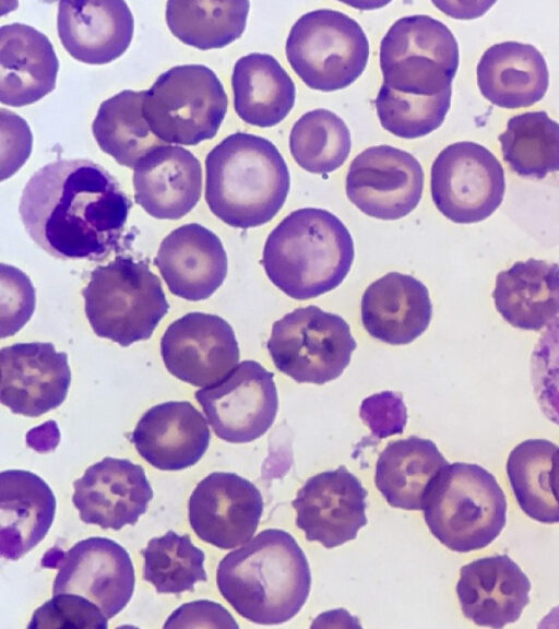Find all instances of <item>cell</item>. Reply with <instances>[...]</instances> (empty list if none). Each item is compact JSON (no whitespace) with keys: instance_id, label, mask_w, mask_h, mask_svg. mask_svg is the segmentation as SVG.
<instances>
[{"instance_id":"obj_1","label":"cell","mask_w":559,"mask_h":629,"mask_svg":"<svg viewBox=\"0 0 559 629\" xmlns=\"http://www.w3.org/2000/svg\"><path fill=\"white\" fill-rule=\"evenodd\" d=\"M131 203L90 159H58L26 182L19 204L34 242L58 259L102 260L120 240Z\"/></svg>"},{"instance_id":"obj_2","label":"cell","mask_w":559,"mask_h":629,"mask_svg":"<svg viewBox=\"0 0 559 629\" xmlns=\"http://www.w3.org/2000/svg\"><path fill=\"white\" fill-rule=\"evenodd\" d=\"M216 584L241 617L280 625L306 603L311 572L305 553L286 531L266 529L219 561Z\"/></svg>"},{"instance_id":"obj_3","label":"cell","mask_w":559,"mask_h":629,"mask_svg":"<svg viewBox=\"0 0 559 629\" xmlns=\"http://www.w3.org/2000/svg\"><path fill=\"white\" fill-rule=\"evenodd\" d=\"M289 187L287 164L265 138L236 132L206 155L205 201L231 227L247 229L272 221Z\"/></svg>"},{"instance_id":"obj_4","label":"cell","mask_w":559,"mask_h":629,"mask_svg":"<svg viewBox=\"0 0 559 629\" xmlns=\"http://www.w3.org/2000/svg\"><path fill=\"white\" fill-rule=\"evenodd\" d=\"M354 241L333 213L316 207L289 213L266 238L261 264L288 297L306 300L336 288L354 261Z\"/></svg>"},{"instance_id":"obj_5","label":"cell","mask_w":559,"mask_h":629,"mask_svg":"<svg viewBox=\"0 0 559 629\" xmlns=\"http://www.w3.org/2000/svg\"><path fill=\"white\" fill-rule=\"evenodd\" d=\"M507 499L484 467L448 464L430 485L423 505L425 522L445 547L467 553L488 546L507 522Z\"/></svg>"},{"instance_id":"obj_6","label":"cell","mask_w":559,"mask_h":629,"mask_svg":"<svg viewBox=\"0 0 559 629\" xmlns=\"http://www.w3.org/2000/svg\"><path fill=\"white\" fill-rule=\"evenodd\" d=\"M82 295L95 334L124 347L150 339L169 309L148 265L120 256L92 271Z\"/></svg>"},{"instance_id":"obj_7","label":"cell","mask_w":559,"mask_h":629,"mask_svg":"<svg viewBox=\"0 0 559 629\" xmlns=\"http://www.w3.org/2000/svg\"><path fill=\"white\" fill-rule=\"evenodd\" d=\"M289 66L310 88L332 92L355 82L369 58L361 26L347 14L319 9L302 14L285 45Z\"/></svg>"},{"instance_id":"obj_8","label":"cell","mask_w":559,"mask_h":629,"mask_svg":"<svg viewBox=\"0 0 559 629\" xmlns=\"http://www.w3.org/2000/svg\"><path fill=\"white\" fill-rule=\"evenodd\" d=\"M224 86L203 64L176 66L146 91L143 114L166 143L197 145L214 138L227 112Z\"/></svg>"},{"instance_id":"obj_9","label":"cell","mask_w":559,"mask_h":629,"mask_svg":"<svg viewBox=\"0 0 559 629\" xmlns=\"http://www.w3.org/2000/svg\"><path fill=\"white\" fill-rule=\"evenodd\" d=\"M459 60L454 35L429 15L396 20L380 43L383 84L404 94L431 96L451 88Z\"/></svg>"},{"instance_id":"obj_10","label":"cell","mask_w":559,"mask_h":629,"mask_svg":"<svg viewBox=\"0 0 559 629\" xmlns=\"http://www.w3.org/2000/svg\"><path fill=\"white\" fill-rule=\"evenodd\" d=\"M266 347L281 372L299 383L324 384L343 373L356 341L341 316L310 305L275 321Z\"/></svg>"},{"instance_id":"obj_11","label":"cell","mask_w":559,"mask_h":629,"mask_svg":"<svg viewBox=\"0 0 559 629\" xmlns=\"http://www.w3.org/2000/svg\"><path fill=\"white\" fill-rule=\"evenodd\" d=\"M430 190L438 211L459 224L488 218L501 204L506 180L497 157L469 141L444 147L432 163Z\"/></svg>"},{"instance_id":"obj_12","label":"cell","mask_w":559,"mask_h":629,"mask_svg":"<svg viewBox=\"0 0 559 629\" xmlns=\"http://www.w3.org/2000/svg\"><path fill=\"white\" fill-rule=\"evenodd\" d=\"M215 435L227 442L247 443L273 425L277 390L273 373L255 360H243L214 384L194 394Z\"/></svg>"},{"instance_id":"obj_13","label":"cell","mask_w":559,"mask_h":629,"mask_svg":"<svg viewBox=\"0 0 559 629\" xmlns=\"http://www.w3.org/2000/svg\"><path fill=\"white\" fill-rule=\"evenodd\" d=\"M345 188L349 201L368 216L399 219L418 205L424 171L406 151L385 144L370 146L352 161Z\"/></svg>"},{"instance_id":"obj_14","label":"cell","mask_w":559,"mask_h":629,"mask_svg":"<svg viewBox=\"0 0 559 629\" xmlns=\"http://www.w3.org/2000/svg\"><path fill=\"white\" fill-rule=\"evenodd\" d=\"M134 583L128 551L110 538L88 537L75 543L60 558L52 594L81 595L110 619L127 606Z\"/></svg>"},{"instance_id":"obj_15","label":"cell","mask_w":559,"mask_h":629,"mask_svg":"<svg viewBox=\"0 0 559 629\" xmlns=\"http://www.w3.org/2000/svg\"><path fill=\"white\" fill-rule=\"evenodd\" d=\"M160 355L173 376L194 387L216 383L240 357L230 324L203 312H189L170 323L160 339Z\"/></svg>"},{"instance_id":"obj_16","label":"cell","mask_w":559,"mask_h":629,"mask_svg":"<svg viewBox=\"0 0 559 629\" xmlns=\"http://www.w3.org/2000/svg\"><path fill=\"white\" fill-rule=\"evenodd\" d=\"M263 512V498L250 480L229 472H214L193 489L188 502L195 535L221 549H231L254 534Z\"/></svg>"},{"instance_id":"obj_17","label":"cell","mask_w":559,"mask_h":629,"mask_svg":"<svg viewBox=\"0 0 559 629\" xmlns=\"http://www.w3.org/2000/svg\"><path fill=\"white\" fill-rule=\"evenodd\" d=\"M367 490L344 465L306 480L292 506L307 541L334 548L355 539L367 524Z\"/></svg>"},{"instance_id":"obj_18","label":"cell","mask_w":559,"mask_h":629,"mask_svg":"<svg viewBox=\"0 0 559 629\" xmlns=\"http://www.w3.org/2000/svg\"><path fill=\"white\" fill-rule=\"evenodd\" d=\"M1 403L12 413L40 416L66 400L71 383L68 355L53 344L17 343L0 351Z\"/></svg>"},{"instance_id":"obj_19","label":"cell","mask_w":559,"mask_h":629,"mask_svg":"<svg viewBox=\"0 0 559 629\" xmlns=\"http://www.w3.org/2000/svg\"><path fill=\"white\" fill-rule=\"evenodd\" d=\"M72 502L80 519L103 529L133 525L145 513L153 489L144 468L127 459L106 456L73 482Z\"/></svg>"},{"instance_id":"obj_20","label":"cell","mask_w":559,"mask_h":629,"mask_svg":"<svg viewBox=\"0 0 559 629\" xmlns=\"http://www.w3.org/2000/svg\"><path fill=\"white\" fill-rule=\"evenodd\" d=\"M531 582L507 555L476 559L460 570L456 594L463 615L477 626L515 622L530 602Z\"/></svg>"},{"instance_id":"obj_21","label":"cell","mask_w":559,"mask_h":629,"mask_svg":"<svg viewBox=\"0 0 559 629\" xmlns=\"http://www.w3.org/2000/svg\"><path fill=\"white\" fill-rule=\"evenodd\" d=\"M154 264L171 294L198 301L212 296L227 275V254L213 232L185 224L160 242Z\"/></svg>"},{"instance_id":"obj_22","label":"cell","mask_w":559,"mask_h":629,"mask_svg":"<svg viewBox=\"0 0 559 629\" xmlns=\"http://www.w3.org/2000/svg\"><path fill=\"white\" fill-rule=\"evenodd\" d=\"M210 438L205 418L190 402L169 401L147 410L130 440L152 466L180 471L199 462Z\"/></svg>"},{"instance_id":"obj_23","label":"cell","mask_w":559,"mask_h":629,"mask_svg":"<svg viewBox=\"0 0 559 629\" xmlns=\"http://www.w3.org/2000/svg\"><path fill=\"white\" fill-rule=\"evenodd\" d=\"M134 21L121 0L60 1L57 29L59 39L74 59L105 64L129 47Z\"/></svg>"},{"instance_id":"obj_24","label":"cell","mask_w":559,"mask_h":629,"mask_svg":"<svg viewBox=\"0 0 559 629\" xmlns=\"http://www.w3.org/2000/svg\"><path fill=\"white\" fill-rule=\"evenodd\" d=\"M133 187L135 202L148 215L178 219L200 200L201 164L181 146H159L134 167Z\"/></svg>"},{"instance_id":"obj_25","label":"cell","mask_w":559,"mask_h":629,"mask_svg":"<svg viewBox=\"0 0 559 629\" xmlns=\"http://www.w3.org/2000/svg\"><path fill=\"white\" fill-rule=\"evenodd\" d=\"M432 305L428 288L412 275L390 272L372 282L361 297V322L372 337L404 345L429 327Z\"/></svg>"},{"instance_id":"obj_26","label":"cell","mask_w":559,"mask_h":629,"mask_svg":"<svg viewBox=\"0 0 559 629\" xmlns=\"http://www.w3.org/2000/svg\"><path fill=\"white\" fill-rule=\"evenodd\" d=\"M59 62L52 44L34 27L12 23L0 28V102L33 104L56 87Z\"/></svg>"},{"instance_id":"obj_27","label":"cell","mask_w":559,"mask_h":629,"mask_svg":"<svg viewBox=\"0 0 559 629\" xmlns=\"http://www.w3.org/2000/svg\"><path fill=\"white\" fill-rule=\"evenodd\" d=\"M56 512V498L38 475L23 470L0 474V550L17 560L47 535Z\"/></svg>"},{"instance_id":"obj_28","label":"cell","mask_w":559,"mask_h":629,"mask_svg":"<svg viewBox=\"0 0 559 629\" xmlns=\"http://www.w3.org/2000/svg\"><path fill=\"white\" fill-rule=\"evenodd\" d=\"M477 84L481 95L498 107H528L539 102L548 90L547 63L530 44H495L479 59Z\"/></svg>"},{"instance_id":"obj_29","label":"cell","mask_w":559,"mask_h":629,"mask_svg":"<svg viewBox=\"0 0 559 629\" xmlns=\"http://www.w3.org/2000/svg\"><path fill=\"white\" fill-rule=\"evenodd\" d=\"M492 298L512 327L539 331L559 314V265L530 258L497 274Z\"/></svg>"},{"instance_id":"obj_30","label":"cell","mask_w":559,"mask_h":629,"mask_svg":"<svg viewBox=\"0 0 559 629\" xmlns=\"http://www.w3.org/2000/svg\"><path fill=\"white\" fill-rule=\"evenodd\" d=\"M448 464L433 441L411 436L383 449L374 484L391 507L421 510L430 485Z\"/></svg>"},{"instance_id":"obj_31","label":"cell","mask_w":559,"mask_h":629,"mask_svg":"<svg viewBox=\"0 0 559 629\" xmlns=\"http://www.w3.org/2000/svg\"><path fill=\"white\" fill-rule=\"evenodd\" d=\"M231 87L236 114L252 126L269 128L280 123L295 104V84L272 55L252 52L239 58Z\"/></svg>"},{"instance_id":"obj_32","label":"cell","mask_w":559,"mask_h":629,"mask_svg":"<svg viewBox=\"0 0 559 629\" xmlns=\"http://www.w3.org/2000/svg\"><path fill=\"white\" fill-rule=\"evenodd\" d=\"M145 93L124 90L111 96L100 104L92 123L99 149L133 169L152 151L168 144L153 133L144 117Z\"/></svg>"},{"instance_id":"obj_33","label":"cell","mask_w":559,"mask_h":629,"mask_svg":"<svg viewBox=\"0 0 559 629\" xmlns=\"http://www.w3.org/2000/svg\"><path fill=\"white\" fill-rule=\"evenodd\" d=\"M249 8V1L169 0L166 23L186 45L202 50L223 48L243 33Z\"/></svg>"},{"instance_id":"obj_34","label":"cell","mask_w":559,"mask_h":629,"mask_svg":"<svg viewBox=\"0 0 559 629\" xmlns=\"http://www.w3.org/2000/svg\"><path fill=\"white\" fill-rule=\"evenodd\" d=\"M498 140L503 161L519 176L542 179L559 171V123L546 111L511 117Z\"/></svg>"},{"instance_id":"obj_35","label":"cell","mask_w":559,"mask_h":629,"mask_svg":"<svg viewBox=\"0 0 559 629\" xmlns=\"http://www.w3.org/2000/svg\"><path fill=\"white\" fill-rule=\"evenodd\" d=\"M557 448L546 439H527L512 449L506 465L511 489L522 511L546 524L559 523V506L549 480Z\"/></svg>"},{"instance_id":"obj_36","label":"cell","mask_w":559,"mask_h":629,"mask_svg":"<svg viewBox=\"0 0 559 629\" xmlns=\"http://www.w3.org/2000/svg\"><path fill=\"white\" fill-rule=\"evenodd\" d=\"M352 146L350 132L342 118L318 108L304 114L289 133L295 162L312 174L325 175L340 168Z\"/></svg>"},{"instance_id":"obj_37","label":"cell","mask_w":559,"mask_h":629,"mask_svg":"<svg viewBox=\"0 0 559 629\" xmlns=\"http://www.w3.org/2000/svg\"><path fill=\"white\" fill-rule=\"evenodd\" d=\"M143 578L156 592L179 594L193 590L197 582L206 581L204 553L187 534L168 531L153 537L142 549Z\"/></svg>"},{"instance_id":"obj_38","label":"cell","mask_w":559,"mask_h":629,"mask_svg":"<svg viewBox=\"0 0 559 629\" xmlns=\"http://www.w3.org/2000/svg\"><path fill=\"white\" fill-rule=\"evenodd\" d=\"M452 88L437 95L404 94L382 84L374 100L380 124L403 139H416L438 129L450 108Z\"/></svg>"},{"instance_id":"obj_39","label":"cell","mask_w":559,"mask_h":629,"mask_svg":"<svg viewBox=\"0 0 559 629\" xmlns=\"http://www.w3.org/2000/svg\"><path fill=\"white\" fill-rule=\"evenodd\" d=\"M530 370L539 408L551 423L559 426V318L535 344Z\"/></svg>"},{"instance_id":"obj_40","label":"cell","mask_w":559,"mask_h":629,"mask_svg":"<svg viewBox=\"0 0 559 629\" xmlns=\"http://www.w3.org/2000/svg\"><path fill=\"white\" fill-rule=\"evenodd\" d=\"M106 616L87 598L73 593H59L39 606L27 628H100L108 627Z\"/></svg>"},{"instance_id":"obj_41","label":"cell","mask_w":559,"mask_h":629,"mask_svg":"<svg viewBox=\"0 0 559 629\" xmlns=\"http://www.w3.org/2000/svg\"><path fill=\"white\" fill-rule=\"evenodd\" d=\"M1 337L14 335L31 319L35 309V288L20 269L1 263Z\"/></svg>"},{"instance_id":"obj_42","label":"cell","mask_w":559,"mask_h":629,"mask_svg":"<svg viewBox=\"0 0 559 629\" xmlns=\"http://www.w3.org/2000/svg\"><path fill=\"white\" fill-rule=\"evenodd\" d=\"M1 179L11 177L28 158L33 137L24 119L1 108Z\"/></svg>"},{"instance_id":"obj_43","label":"cell","mask_w":559,"mask_h":629,"mask_svg":"<svg viewBox=\"0 0 559 629\" xmlns=\"http://www.w3.org/2000/svg\"><path fill=\"white\" fill-rule=\"evenodd\" d=\"M163 628H238V625L218 603L200 600L179 606Z\"/></svg>"},{"instance_id":"obj_44","label":"cell","mask_w":559,"mask_h":629,"mask_svg":"<svg viewBox=\"0 0 559 629\" xmlns=\"http://www.w3.org/2000/svg\"><path fill=\"white\" fill-rule=\"evenodd\" d=\"M383 411L382 394H376L361 403L360 417L380 438L402 432L406 419L402 397L394 394L386 412Z\"/></svg>"},{"instance_id":"obj_45","label":"cell","mask_w":559,"mask_h":629,"mask_svg":"<svg viewBox=\"0 0 559 629\" xmlns=\"http://www.w3.org/2000/svg\"><path fill=\"white\" fill-rule=\"evenodd\" d=\"M549 480L552 496L559 506V448H557L551 459Z\"/></svg>"},{"instance_id":"obj_46","label":"cell","mask_w":559,"mask_h":629,"mask_svg":"<svg viewBox=\"0 0 559 629\" xmlns=\"http://www.w3.org/2000/svg\"><path fill=\"white\" fill-rule=\"evenodd\" d=\"M543 620H544V621H549V620H551V621H559V606L556 607V608H554V609L551 610V613H549ZM557 626H559V625H557ZM557 626H556V627H557Z\"/></svg>"}]
</instances>
